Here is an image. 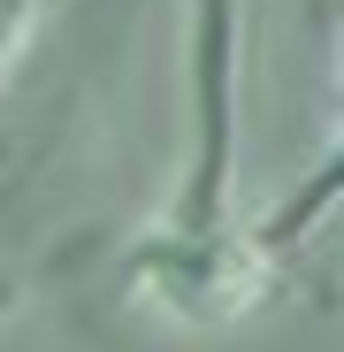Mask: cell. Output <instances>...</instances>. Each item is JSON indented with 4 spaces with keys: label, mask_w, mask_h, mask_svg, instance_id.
<instances>
[{
    "label": "cell",
    "mask_w": 344,
    "mask_h": 352,
    "mask_svg": "<svg viewBox=\"0 0 344 352\" xmlns=\"http://www.w3.org/2000/svg\"><path fill=\"white\" fill-rule=\"evenodd\" d=\"M123 283L138 307L184 322V329H222V322H245L275 291V253L245 222H214V230L146 222L123 253Z\"/></svg>",
    "instance_id": "cell-1"
}]
</instances>
